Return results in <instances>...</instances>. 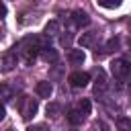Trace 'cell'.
I'll return each instance as SVG.
<instances>
[{
    "label": "cell",
    "mask_w": 131,
    "mask_h": 131,
    "mask_svg": "<svg viewBox=\"0 0 131 131\" xmlns=\"http://www.w3.org/2000/svg\"><path fill=\"white\" fill-rule=\"evenodd\" d=\"M18 111H20V115H23L25 121H31L37 115V111H39V102L35 98H31V96H23L18 100Z\"/></svg>",
    "instance_id": "cell-1"
},
{
    "label": "cell",
    "mask_w": 131,
    "mask_h": 131,
    "mask_svg": "<svg viewBox=\"0 0 131 131\" xmlns=\"http://www.w3.org/2000/svg\"><path fill=\"white\" fill-rule=\"evenodd\" d=\"M16 61H18V51H16V47H12L10 51H6V53H4L2 63H0V72H4V74L12 72V70L16 68Z\"/></svg>",
    "instance_id": "cell-2"
},
{
    "label": "cell",
    "mask_w": 131,
    "mask_h": 131,
    "mask_svg": "<svg viewBox=\"0 0 131 131\" xmlns=\"http://www.w3.org/2000/svg\"><path fill=\"white\" fill-rule=\"evenodd\" d=\"M111 74H113L115 78H119V80L127 78V76H129V63H127L123 57L113 59V61H111Z\"/></svg>",
    "instance_id": "cell-3"
},
{
    "label": "cell",
    "mask_w": 131,
    "mask_h": 131,
    "mask_svg": "<svg viewBox=\"0 0 131 131\" xmlns=\"http://www.w3.org/2000/svg\"><path fill=\"white\" fill-rule=\"evenodd\" d=\"M106 90H108V80H106V74H104V70H96V80H94V94L100 98V96H104L106 94Z\"/></svg>",
    "instance_id": "cell-4"
},
{
    "label": "cell",
    "mask_w": 131,
    "mask_h": 131,
    "mask_svg": "<svg viewBox=\"0 0 131 131\" xmlns=\"http://www.w3.org/2000/svg\"><path fill=\"white\" fill-rule=\"evenodd\" d=\"M68 82H70L74 88H84V86L90 82V76H88L86 72H74V74H70Z\"/></svg>",
    "instance_id": "cell-5"
},
{
    "label": "cell",
    "mask_w": 131,
    "mask_h": 131,
    "mask_svg": "<svg viewBox=\"0 0 131 131\" xmlns=\"http://www.w3.org/2000/svg\"><path fill=\"white\" fill-rule=\"evenodd\" d=\"M72 20H74L76 27H88V25H90V16H88V12L82 10V8H76V10L72 12Z\"/></svg>",
    "instance_id": "cell-6"
},
{
    "label": "cell",
    "mask_w": 131,
    "mask_h": 131,
    "mask_svg": "<svg viewBox=\"0 0 131 131\" xmlns=\"http://www.w3.org/2000/svg\"><path fill=\"white\" fill-rule=\"evenodd\" d=\"M96 39H98V33L96 31H86V33H82L80 37H78V43H80V47H92L94 43H96Z\"/></svg>",
    "instance_id": "cell-7"
},
{
    "label": "cell",
    "mask_w": 131,
    "mask_h": 131,
    "mask_svg": "<svg viewBox=\"0 0 131 131\" xmlns=\"http://www.w3.org/2000/svg\"><path fill=\"white\" fill-rule=\"evenodd\" d=\"M35 90H37V94H39L41 98H49V96L53 94V84H51L49 80H41V82H37Z\"/></svg>",
    "instance_id": "cell-8"
},
{
    "label": "cell",
    "mask_w": 131,
    "mask_h": 131,
    "mask_svg": "<svg viewBox=\"0 0 131 131\" xmlns=\"http://www.w3.org/2000/svg\"><path fill=\"white\" fill-rule=\"evenodd\" d=\"M68 59H70L72 66H82L86 61V53H84V49H70Z\"/></svg>",
    "instance_id": "cell-9"
},
{
    "label": "cell",
    "mask_w": 131,
    "mask_h": 131,
    "mask_svg": "<svg viewBox=\"0 0 131 131\" xmlns=\"http://www.w3.org/2000/svg\"><path fill=\"white\" fill-rule=\"evenodd\" d=\"M14 96V90L10 84H0V104L2 102H10Z\"/></svg>",
    "instance_id": "cell-10"
},
{
    "label": "cell",
    "mask_w": 131,
    "mask_h": 131,
    "mask_svg": "<svg viewBox=\"0 0 131 131\" xmlns=\"http://www.w3.org/2000/svg\"><path fill=\"white\" fill-rule=\"evenodd\" d=\"M90 108H92V104H90V100H88V98H82V100L76 104V111H78V113H80L84 119L90 115Z\"/></svg>",
    "instance_id": "cell-11"
},
{
    "label": "cell",
    "mask_w": 131,
    "mask_h": 131,
    "mask_svg": "<svg viewBox=\"0 0 131 131\" xmlns=\"http://www.w3.org/2000/svg\"><path fill=\"white\" fill-rule=\"evenodd\" d=\"M117 49H119V39H117V37H115V39H108L106 45L102 47V51L96 53V57H98V55H104V53H113V51H117Z\"/></svg>",
    "instance_id": "cell-12"
},
{
    "label": "cell",
    "mask_w": 131,
    "mask_h": 131,
    "mask_svg": "<svg viewBox=\"0 0 131 131\" xmlns=\"http://www.w3.org/2000/svg\"><path fill=\"white\" fill-rule=\"evenodd\" d=\"M45 37H55L57 33H59V23L57 20H49L47 25H45Z\"/></svg>",
    "instance_id": "cell-13"
},
{
    "label": "cell",
    "mask_w": 131,
    "mask_h": 131,
    "mask_svg": "<svg viewBox=\"0 0 131 131\" xmlns=\"http://www.w3.org/2000/svg\"><path fill=\"white\" fill-rule=\"evenodd\" d=\"M59 115H61V104L49 102V104H47V117H49V119H57Z\"/></svg>",
    "instance_id": "cell-14"
},
{
    "label": "cell",
    "mask_w": 131,
    "mask_h": 131,
    "mask_svg": "<svg viewBox=\"0 0 131 131\" xmlns=\"http://www.w3.org/2000/svg\"><path fill=\"white\" fill-rule=\"evenodd\" d=\"M41 57H43L45 61H55V59H57V51H55L53 47H43V49H41Z\"/></svg>",
    "instance_id": "cell-15"
},
{
    "label": "cell",
    "mask_w": 131,
    "mask_h": 131,
    "mask_svg": "<svg viewBox=\"0 0 131 131\" xmlns=\"http://www.w3.org/2000/svg\"><path fill=\"white\" fill-rule=\"evenodd\" d=\"M68 121H70L72 125H78V123H82V121H84V117H82L76 108H72V111L68 113Z\"/></svg>",
    "instance_id": "cell-16"
},
{
    "label": "cell",
    "mask_w": 131,
    "mask_h": 131,
    "mask_svg": "<svg viewBox=\"0 0 131 131\" xmlns=\"http://www.w3.org/2000/svg\"><path fill=\"white\" fill-rule=\"evenodd\" d=\"M117 125L121 131H131V119L129 117H119L117 119Z\"/></svg>",
    "instance_id": "cell-17"
},
{
    "label": "cell",
    "mask_w": 131,
    "mask_h": 131,
    "mask_svg": "<svg viewBox=\"0 0 131 131\" xmlns=\"http://www.w3.org/2000/svg\"><path fill=\"white\" fill-rule=\"evenodd\" d=\"M90 131H111V129H108V125H106L102 119H98V121H94V123L90 125Z\"/></svg>",
    "instance_id": "cell-18"
},
{
    "label": "cell",
    "mask_w": 131,
    "mask_h": 131,
    "mask_svg": "<svg viewBox=\"0 0 131 131\" xmlns=\"http://www.w3.org/2000/svg\"><path fill=\"white\" fill-rule=\"evenodd\" d=\"M98 4L102 8H119L123 4V0H98Z\"/></svg>",
    "instance_id": "cell-19"
},
{
    "label": "cell",
    "mask_w": 131,
    "mask_h": 131,
    "mask_svg": "<svg viewBox=\"0 0 131 131\" xmlns=\"http://www.w3.org/2000/svg\"><path fill=\"white\" fill-rule=\"evenodd\" d=\"M27 131H45V125H33V127H29Z\"/></svg>",
    "instance_id": "cell-20"
},
{
    "label": "cell",
    "mask_w": 131,
    "mask_h": 131,
    "mask_svg": "<svg viewBox=\"0 0 131 131\" xmlns=\"http://www.w3.org/2000/svg\"><path fill=\"white\" fill-rule=\"evenodd\" d=\"M4 16H6V4L0 2V18H4Z\"/></svg>",
    "instance_id": "cell-21"
},
{
    "label": "cell",
    "mask_w": 131,
    "mask_h": 131,
    "mask_svg": "<svg viewBox=\"0 0 131 131\" xmlns=\"http://www.w3.org/2000/svg\"><path fill=\"white\" fill-rule=\"evenodd\" d=\"M4 115H6V111H4V104H0V121L4 119Z\"/></svg>",
    "instance_id": "cell-22"
},
{
    "label": "cell",
    "mask_w": 131,
    "mask_h": 131,
    "mask_svg": "<svg viewBox=\"0 0 131 131\" xmlns=\"http://www.w3.org/2000/svg\"><path fill=\"white\" fill-rule=\"evenodd\" d=\"M123 59H125V61H127V63H131V51H129V53H127V55H125V57H123Z\"/></svg>",
    "instance_id": "cell-23"
},
{
    "label": "cell",
    "mask_w": 131,
    "mask_h": 131,
    "mask_svg": "<svg viewBox=\"0 0 131 131\" xmlns=\"http://www.w3.org/2000/svg\"><path fill=\"white\" fill-rule=\"evenodd\" d=\"M2 37H4V31H2V27H0V41H2Z\"/></svg>",
    "instance_id": "cell-24"
},
{
    "label": "cell",
    "mask_w": 131,
    "mask_h": 131,
    "mask_svg": "<svg viewBox=\"0 0 131 131\" xmlns=\"http://www.w3.org/2000/svg\"><path fill=\"white\" fill-rule=\"evenodd\" d=\"M127 86H129V90H131V78H129V84H127Z\"/></svg>",
    "instance_id": "cell-25"
},
{
    "label": "cell",
    "mask_w": 131,
    "mask_h": 131,
    "mask_svg": "<svg viewBox=\"0 0 131 131\" xmlns=\"http://www.w3.org/2000/svg\"><path fill=\"white\" fill-rule=\"evenodd\" d=\"M8 131H12V129H8Z\"/></svg>",
    "instance_id": "cell-26"
}]
</instances>
